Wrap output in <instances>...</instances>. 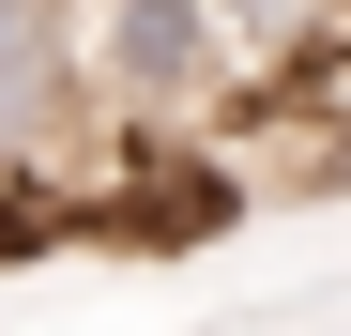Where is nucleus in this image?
<instances>
[{
  "label": "nucleus",
  "mask_w": 351,
  "mask_h": 336,
  "mask_svg": "<svg viewBox=\"0 0 351 336\" xmlns=\"http://www.w3.org/2000/svg\"><path fill=\"white\" fill-rule=\"evenodd\" d=\"M214 16H229V46H245V77H260L275 46H306V31L336 16V0H214Z\"/></svg>",
  "instance_id": "nucleus-2"
},
{
  "label": "nucleus",
  "mask_w": 351,
  "mask_h": 336,
  "mask_svg": "<svg viewBox=\"0 0 351 336\" xmlns=\"http://www.w3.org/2000/svg\"><path fill=\"white\" fill-rule=\"evenodd\" d=\"M62 123H92L77 0H0V153H62Z\"/></svg>",
  "instance_id": "nucleus-1"
}]
</instances>
